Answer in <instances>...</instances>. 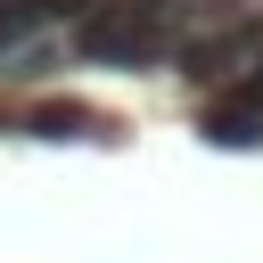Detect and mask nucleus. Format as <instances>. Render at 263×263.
<instances>
[{
  "instance_id": "f257e3e1",
  "label": "nucleus",
  "mask_w": 263,
  "mask_h": 263,
  "mask_svg": "<svg viewBox=\"0 0 263 263\" xmlns=\"http://www.w3.org/2000/svg\"><path fill=\"white\" fill-rule=\"evenodd\" d=\"M247 66H263V0H222V8L197 16L189 41L173 49V74H181L189 90H214V82H230V74H247Z\"/></svg>"
},
{
  "instance_id": "f03ea898",
  "label": "nucleus",
  "mask_w": 263,
  "mask_h": 263,
  "mask_svg": "<svg viewBox=\"0 0 263 263\" xmlns=\"http://www.w3.org/2000/svg\"><path fill=\"white\" fill-rule=\"evenodd\" d=\"M189 132H197L205 148H230V156H238V148H263V66H247V74L197 90Z\"/></svg>"
},
{
  "instance_id": "7ed1b4c3",
  "label": "nucleus",
  "mask_w": 263,
  "mask_h": 263,
  "mask_svg": "<svg viewBox=\"0 0 263 263\" xmlns=\"http://www.w3.org/2000/svg\"><path fill=\"white\" fill-rule=\"evenodd\" d=\"M8 123H16L25 140H41V148H115V140H123V123H115L107 107H90V99H66V90H49V99H25Z\"/></svg>"
},
{
  "instance_id": "20e7f679",
  "label": "nucleus",
  "mask_w": 263,
  "mask_h": 263,
  "mask_svg": "<svg viewBox=\"0 0 263 263\" xmlns=\"http://www.w3.org/2000/svg\"><path fill=\"white\" fill-rule=\"evenodd\" d=\"M41 33H58V8H49V0H0V58H16V49L41 41Z\"/></svg>"
}]
</instances>
